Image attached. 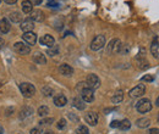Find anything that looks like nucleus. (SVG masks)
Instances as JSON below:
<instances>
[{"mask_svg":"<svg viewBox=\"0 0 159 134\" xmlns=\"http://www.w3.org/2000/svg\"><path fill=\"white\" fill-rule=\"evenodd\" d=\"M33 61H34L36 63H38V65H44V63H47V58H45V56H44L42 53H36V54L33 55Z\"/></svg>","mask_w":159,"mask_h":134,"instance_id":"obj_22","label":"nucleus"},{"mask_svg":"<svg viewBox=\"0 0 159 134\" xmlns=\"http://www.w3.org/2000/svg\"><path fill=\"white\" fill-rule=\"evenodd\" d=\"M42 94L44 96H52L54 94V90H53V88H50L49 85H45V87L42 88Z\"/></svg>","mask_w":159,"mask_h":134,"instance_id":"obj_26","label":"nucleus"},{"mask_svg":"<svg viewBox=\"0 0 159 134\" xmlns=\"http://www.w3.org/2000/svg\"><path fill=\"white\" fill-rule=\"evenodd\" d=\"M121 46H122V44H121L119 39H113L108 45V53H118V54H120Z\"/></svg>","mask_w":159,"mask_h":134,"instance_id":"obj_6","label":"nucleus"},{"mask_svg":"<svg viewBox=\"0 0 159 134\" xmlns=\"http://www.w3.org/2000/svg\"><path fill=\"white\" fill-rule=\"evenodd\" d=\"M54 122V119L53 118H44V119H42L39 123L40 126H49V124H52Z\"/></svg>","mask_w":159,"mask_h":134,"instance_id":"obj_31","label":"nucleus"},{"mask_svg":"<svg viewBox=\"0 0 159 134\" xmlns=\"http://www.w3.org/2000/svg\"><path fill=\"white\" fill-rule=\"evenodd\" d=\"M84 121L89 124V126H96L98 123V115L93 111H89L87 112L86 116H84Z\"/></svg>","mask_w":159,"mask_h":134,"instance_id":"obj_10","label":"nucleus"},{"mask_svg":"<svg viewBox=\"0 0 159 134\" xmlns=\"http://www.w3.org/2000/svg\"><path fill=\"white\" fill-rule=\"evenodd\" d=\"M30 133L31 134H42V131H40L39 128H32Z\"/></svg>","mask_w":159,"mask_h":134,"instance_id":"obj_34","label":"nucleus"},{"mask_svg":"<svg viewBox=\"0 0 159 134\" xmlns=\"http://www.w3.org/2000/svg\"><path fill=\"white\" fill-rule=\"evenodd\" d=\"M34 28V21L32 19H26L21 22V29L26 33V32H32V29Z\"/></svg>","mask_w":159,"mask_h":134,"instance_id":"obj_9","label":"nucleus"},{"mask_svg":"<svg viewBox=\"0 0 159 134\" xmlns=\"http://www.w3.org/2000/svg\"><path fill=\"white\" fill-rule=\"evenodd\" d=\"M9 19H11V22H14V23H21V22H22V19H23V16H22V14L19 12V11H14V12L10 14Z\"/></svg>","mask_w":159,"mask_h":134,"instance_id":"obj_20","label":"nucleus"},{"mask_svg":"<svg viewBox=\"0 0 159 134\" xmlns=\"http://www.w3.org/2000/svg\"><path fill=\"white\" fill-rule=\"evenodd\" d=\"M104 45H105V37L99 34V36H97L96 38L92 40V43H91V49H92L93 51H97V50H100Z\"/></svg>","mask_w":159,"mask_h":134,"instance_id":"obj_4","label":"nucleus"},{"mask_svg":"<svg viewBox=\"0 0 159 134\" xmlns=\"http://www.w3.org/2000/svg\"><path fill=\"white\" fill-rule=\"evenodd\" d=\"M4 45H5V43H4V39L0 38V51H1V49L4 48Z\"/></svg>","mask_w":159,"mask_h":134,"instance_id":"obj_38","label":"nucleus"},{"mask_svg":"<svg viewBox=\"0 0 159 134\" xmlns=\"http://www.w3.org/2000/svg\"><path fill=\"white\" fill-rule=\"evenodd\" d=\"M72 106L76 107L77 110H84L86 104H84V101L81 97H74L72 99Z\"/></svg>","mask_w":159,"mask_h":134,"instance_id":"obj_19","label":"nucleus"},{"mask_svg":"<svg viewBox=\"0 0 159 134\" xmlns=\"http://www.w3.org/2000/svg\"><path fill=\"white\" fill-rule=\"evenodd\" d=\"M54 104H55V106H58V107H62V106H65V105L67 104V99H66L65 95L59 94V95H57L54 97Z\"/></svg>","mask_w":159,"mask_h":134,"instance_id":"obj_14","label":"nucleus"},{"mask_svg":"<svg viewBox=\"0 0 159 134\" xmlns=\"http://www.w3.org/2000/svg\"><path fill=\"white\" fill-rule=\"evenodd\" d=\"M136 109L139 114H146L152 110V102L149 99H141L136 104Z\"/></svg>","mask_w":159,"mask_h":134,"instance_id":"obj_2","label":"nucleus"},{"mask_svg":"<svg viewBox=\"0 0 159 134\" xmlns=\"http://www.w3.org/2000/svg\"><path fill=\"white\" fill-rule=\"evenodd\" d=\"M30 19H32L33 21H37V22H42L44 19V14H43L42 10H33L31 12V17Z\"/></svg>","mask_w":159,"mask_h":134,"instance_id":"obj_16","label":"nucleus"},{"mask_svg":"<svg viewBox=\"0 0 159 134\" xmlns=\"http://www.w3.org/2000/svg\"><path fill=\"white\" fill-rule=\"evenodd\" d=\"M57 127H58V129H64V128H66V119H65V118L59 119V122L57 123Z\"/></svg>","mask_w":159,"mask_h":134,"instance_id":"obj_30","label":"nucleus"},{"mask_svg":"<svg viewBox=\"0 0 159 134\" xmlns=\"http://www.w3.org/2000/svg\"><path fill=\"white\" fill-rule=\"evenodd\" d=\"M4 1H5L6 4H15L17 0H4Z\"/></svg>","mask_w":159,"mask_h":134,"instance_id":"obj_39","label":"nucleus"},{"mask_svg":"<svg viewBox=\"0 0 159 134\" xmlns=\"http://www.w3.org/2000/svg\"><path fill=\"white\" fill-rule=\"evenodd\" d=\"M156 105L159 107V96H158V99H157V101H156Z\"/></svg>","mask_w":159,"mask_h":134,"instance_id":"obj_42","label":"nucleus"},{"mask_svg":"<svg viewBox=\"0 0 159 134\" xmlns=\"http://www.w3.org/2000/svg\"><path fill=\"white\" fill-rule=\"evenodd\" d=\"M86 83H87L88 88H91V89H97V88H99V85H100V79L97 75L91 73V75H88L87 78H86Z\"/></svg>","mask_w":159,"mask_h":134,"instance_id":"obj_3","label":"nucleus"},{"mask_svg":"<svg viewBox=\"0 0 159 134\" xmlns=\"http://www.w3.org/2000/svg\"><path fill=\"white\" fill-rule=\"evenodd\" d=\"M20 90H21V94L25 96V97H32V96L36 94V88L31 83H21Z\"/></svg>","mask_w":159,"mask_h":134,"instance_id":"obj_1","label":"nucleus"},{"mask_svg":"<svg viewBox=\"0 0 159 134\" xmlns=\"http://www.w3.org/2000/svg\"><path fill=\"white\" fill-rule=\"evenodd\" d=\"M39 41L42 45H45V46H48V48H52V46H54L55 39L53 38L50 34H45V36H43V37L40 38Z\"/></svg>","mask_w":159,"mask_h":134,"instance_id":"obj_12","label":"nucleus"},{"mask_svg":"<svg viewBox=\"0 0 159 134\" xmlns=\"http://www.w3.org/2000/svg\"><path fill=\"white\" fill-rule=\"evenodd\" d=\"M10 28H11V26H10V22L7 21L6 19H0V32L1 33H7L9 31H10Z\"/></svg>","mask_w":159,"mask_h":134,"instance_id":"obj_18","label":"nucleus"},{"mask_svg":"<svg viewBox=\"0 0 159 134\" xmlns=\"http://www.w3.org/2000/svg\"><path fill=\"white\" fill-rule=\"evenodd\" d=\"M4 133V129H2V127H0V134Z\"/></svg>","mask_w":159,"mask_h":134,"instance_id":"obj_43","label":"nucleus"},{"mask_svg":"<svg viewBox=\"0 0 159 134\" xmlns=\"http://www.w3.org/2000/svg\"><path fill=\"white\" fill-rule=\"evenodd\" d=\"M58 53H59V48H58V45H54V46H52V48H49V49L47 50V54L50 55V56H55Z\"/></svg>","mask_w":159,"mask_h":134,"instance_id":"obj_27","label":"nucleus"},{"mask_svg":"<svg viewBox=\"0 0 159 134\" xmlns=\"http://www.w3.org/2000/svg\"><path fill=\"white\" fill-rule=\"evenodd\" d=\"M122 99H124V93H122V90H118V92H115V94L111 97V102H113V104H119V102L122 101Z\"/></svg>","mask_w":159,"mask_h":134,"instance_id":"obj_23","label":"nucleus"},{"mask_svg":"<svg viewBox=\"0 0 159 134\" xmlns=\"http://www.w3.org/2000/svg\"><path fill=\"white\" fill-rule=\"evenodd\" d=\"M49 114V109H48V106H40L39 109H38V115L40 117H45V116Z\"/></svg>","mask_w":159,"mask_h":134,"instance_id":"obj_28","label":"nucleus"},{"mask_svg":"<svg viewBox=\"0 0 159 134\" xmlns=\"http://www.w3.org/2000/svg\"><path fill=\"white\" fill-rule=\"evenodd\" d=\"M136 124L139 128H147V127L151 126V119H148V118H139V119H137Z\"/></svg>","mask_w":159,"mask_h":134,"instance_id":"obj_24","label":"nucleus"},{"mask_svg":"<svg viewBox=\"0 0 159 134\" xmlns=\"http://www.w3.org/2000/svg\"><path fill=\"white\" fill-rule=\"evenodd\" d=\"M0 1H1V0H0Z\"/></svg>","mask_w":159,"mask_h":134,"instance_id":"obj_45","label":"nucleus"},{"mask_svg":"<svg viewBox=\"0 0 159 134\" xmlns=\"http://www.w3.org/2000/svg\"><path fill=\"white\" fill-rule=\"evenodd\" d=\"M14 50L17 54H20V55H28L31 53L30 45H27V44H25L22 41H19V43H15L14 44Z\"/></svg>","mask_w":159,"mask_h":134,"instance_id":"obj_5","label":"nucleus"},{"mask_svg":"<svg viewBox=\"0 0 159 134\" xmlns=\"http://www.w3.org/2000/svg\"><path fill=\"white\" fill-rule=\"evenodd\" d=\"M151 53H152V55H153L156 58H159V41H158V39H156V40L152 43Z\"/></svg>","mask_w":159,"mask_h":134,"instance_id":"obj_21","label":"nucleus"},{"mask_svg":"<svg viewBox=\"0 0 159 134\" xmlns=\"http://www.w3.org/2000/svg\"><path fill=\"white\" fill-rule=\"evenodd\" d=\"M81 96L84 102H92L94 100V92L91 88H86L81 92Z\"/></svg>","mask_w":159,"mask_h":134,"instance_id":"obj_7","label":"nucleus"},{"mask_svg":"<svg viewBox=\"0 0 159 134\" xmlns=\"http://www.w3.org/2000/svg\"><path fill=\"white\" fill-rule=\"evenodd\" d=\"M59 72L62 75V76H66V77H70L72 73H74V68L70 66V65H66V63H62L60 65L59 67Z\"/></svg>","mask_w":159,"mask_h":134,"instance_id":"obj_13","label":"nucleus"},{"mask_svg":"<svg viewBox=\"0 0 159 134\" xmlns=\"http://www.w3.org/2000/svg\"><path fill=\"white\" fill-rule=\"evenodd\" d=\"M69 117H70V118H71V119H74V121H76V122H77V121H79V117H77V116H76V117H75V116L72 115V114H69Z\"/></svg>","mask_w":159,"mask_h":134,"instance_id":"obj_36","label":"nucleus"},{"mask_svg":"<svg viewBox=\"0 0 159 134\" xmlns=\"http://www.w3.org/2000/svg\"><path fill=\"white\" fill-rule=\"evenodd\" d=\"M40 2H42V0H33V4H36V5H38Z\"/></svg>","mask_w":159,"mask_h":134,"instance_id":"obj_40","label":"nucleus"},{"mask_svg":"<svg viewBox=\"0 0 159 134\" xmlns=\"http://www.w3.org/2000/svg\"><path fill=\"white\" fill-rule=\"evenodd\" d=\"M158 122H159V116H158Z\"/></svg>","mask_w":159,"mask_h":134,"instance_id":"obj_44","label":"nucleus"},{"mask_svg":"<svg viewBox=\"0 0 159 134\" xmlns=\"http://www.w3.org/2000/svg\"><path fill=\"white\" fill-rule=\"evenodd\" d=\"M121 131H127L131 128V122L129 119H122L120 121V127H119Z\"/></svg>","mask_w":159,"mask_h":134,"instance_id":"obj_25","label":"nucleus"},{"mask_svg":"<svg viewBox=\"0 0 159 134\" xmlns=\"http://www.w3.org/2000/svg\"><path fill=\"white\" fill-rule=\"evenodd\" d=\"M21 6H22V10H23L25 14H31L33 11V4L30 0H23Z\"/></svg>","mask_w":159,"mask_h":134,"instance_id":"obj_17","label":"nucleus"},{"mask_svg":"<svg viewBox=\"0 0 159 134\" xmlns=\"http://www.w3.org/2000/svg\"><path fill=\"white\" fill-rule=\"evenodd\" d=\"M148 134H159V128H152V129H149Z\"/></svg>","mask_w":159,"mask_h":134,"instance_id":"obj_35","label":"nucleus"},{"mask_svg":"<svg viewBox=\"0 0 159 134\" xmlns=\"http://www.w3.org/2000/svg\"><path fill=\"white\" fill-rule=\"evenodd\" d=\"M76 134H88V128L86 126H79L76 129Z\"/></svg>","mask_w":159,"mask_h":134,"instance_id":"obj_29","label":"nucleus"},{"mask_svg":"<svg viewBox=\"0 0 159 134\" xmlns=\"http://www.w3.org/2000/svg\"><path fill=\"white\" fill-rule=\"evenodd\" d=\"M22 39L28 44V45H34L37 43V36L33 33V32H26L23 33Z\"/></svg>","mask_w":159,"mask_h":134,"instance_id":"obj_11","label":"nucleus"},{"mask_svg":"<svg viewBox=\"0 0 159 134\" xmlns=\"http://www.w3.org/2000/svg\"><path fill=\"white\" fill-rule=\"evenodd\" d=\"M141 80L142 82H153L154 80V77L152 76V75H144V76L141 78Z\"/></svg>","mask_w":159,"mask_h":134,"instance_id":"obj_32","label":"nucleus"},{"mask_svg":"<svg viewBox=\"0 0 159 134\" xmlns=\"http://www.w3.org/2000/svg\"><path fill=\"white\" fill-rule=\"evenodd\" d=\"M44 134H55V133H54V132H52V131H47Z\"/></svg>","mask_w":159,"mask_h":134,"instance_id":"obj_41","label":"nucleus"},{"mask_svg":"<svg viewBox=\"0 0 159 134\" xmlns=\"http://www.w3.org/2000/svg\"><path fill=\"white\" fill-rule=\"evenodd\" d=\"M144 93H146V87H144V84H139V85H136L135 88H132V89L130 90V96H131V97H141Z\"/></svg>","mask_w":159,"mask_h":134,"instance_id":"obj_8","label":"nucleus"},{"mask_svg":"<svg viewBox=\"0 0 159 134\" xmlns=\"http://www.w3.org/2000/svg\"><path fill=\"white\" fill-rule=\"evenodd\" d=\"M110 127H111V128H119V127H120V121H118V119L113 121V122L110 123Z\"/></svg>","mask_w":159,"mask_h":134,"instance_id":"obj_33","label":"nucleus"},{"mask_svg":"<svg viewBox=\"0 0 159 134\" xmlns=\"http://www.w3.org/2000/svg\"><path fill=\"white\" fill-rule=\"evenodd\" d=\"M33 114V109L32 107H30V106H25L22 110L20 111V119H25V118H28V117H31Z\"/></svg>","mask_w":159,"mask_h":134,"instance_id":"obj_15","label":"nucleus"},{"mask_svg":"<svg viewBox=\"0 0 159 134\" xmlns=\"http://www.w3.org/2000/svg\"><path fill=\"white\" fill-rule=\"evenodd\" d=\"M48 6H49V7H57V6H58V4H55V2H52V1H50V2H48Z\"/></svg>","mask_w":159,"mask_h":134,"instance_id":"obj_37","label":"nucleus"}]
</instances>
